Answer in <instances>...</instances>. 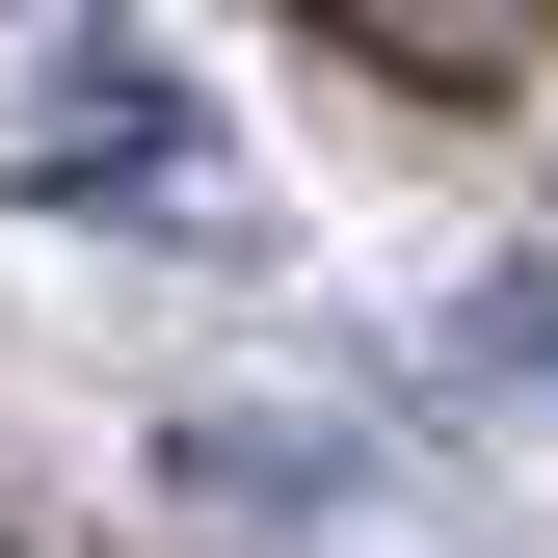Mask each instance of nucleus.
I'll return each instance as SVG.
<instances>
[{"instance_id":"f257e3e1","label":"nucleus","mask_w":558,"mask_h":558,"mask_svg":"<svg viewBox=\"0 0 558 558\" xmlns=\"http://www.w3.org/2000/svg\"><path fill=\"white\" fill-rule=\"evenodd\" d=\"M0 133H27L53 214H133V186H160V240H214V133H186L160 53H27V81H0Z\"/></svg>"},{"instance_id":"f03ea898","label":"nucleus","mask_w":558,"mask_h":558,"mask_svg":"<svg viewBox=\"0 0 558 558\" xmlns=\"http://www.w3.org/2000/svg\"><path fill=\"white\" fill-rule=\"evenodd\" d=\"M478 345H506V373H558V266H506V293H478Z\"/></svg>"}]
</instances>
